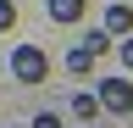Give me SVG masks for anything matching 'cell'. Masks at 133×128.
I'll return each instance as SVG.
<instances>
[{"label": "cell", "mask_w": 133, "mask_h": 128, "mask_svg": "<svg viewBox=\"0 0 133 128\" xmlns=\"http://www.w3.org/2000/svg\"><path fill=\"white\" fill-rule=\"evenodd\" d=\"M11 78H17V84H44V78H50V50L17 45V50H11Z\"/></svg>", "instance_id": "1"}, {"label": "cell", "mask_w": 133, "mask_h": 128, "mask_svg": "<svg viewBox=\"0 0 133 128\" xmlns=\"http://www.w3.org/2000/svg\"><path fill=\"white\" fill-rule=\"evenodd\" d=\"M94 95H100V111H116V117L133 111V84H128V78H105Z\"/></svg>", "instance_id": "2"}, {"label": "cell", "mask_w": 133, "mask_h": 128, "mask_svg": "<svg viewBox=\"0 0 133 128\" xmlns=\"http://www.w3.org/2000/svg\"><path fill=\"white\" fill-rule=\"evenodd\" d=\"M94 61H100V50H94L89 39H78L72 50H66V72H72V78H83V72H94Z\"/></svg>", "instance_id": "3"}, {"label": "cell", "mask_w": 133, "mask_h": 128, "mask_svg": "<svg viewBox=\"0 0 133 128\" xmlns=\"http://www.w3.org/2000/svg\"><path fill=\"white\" fill-rule=\"evenodd\" d=\"M105 34H111V39L133 34V6H105Z\"/></svg>", "instance_id": "4"}, {"label": "cell", "mask_w": 133, "mask_h": 128, "mask_svg": "<svg viewBox=\"0 0 133 128\" xmlns=\"http://www.w3.org/2000/svg\"><path fill=\"white\" fill-rule=\"evenodd\" d=\"M44 11H50L56 22H78V17H83V0H44Z\"/></svg>", "instance_id": "5"}, {"label": "cell", "mask_w": 133, "mask_h": 128, "mask_svg": "<svg viewBox=\"0 0 133 128\" xmlns=\"http://www.w3.org/2000/svg\"><path fill=\"white\" fill-rule=\"evenodd\" d=\"M72 117L78 123H94L100 117V95H72Z\"/></svg>", "instance_id": "6"}, {"label": "cell", "mask_w": 133, "mask_h": 128, "mask_svg": "<svg viewBox=\"0 0 133 128\" xmlns=\"http://www.w3.org/2000/svg\"><path fill=\"white\" fill-rule=\"evenodd\" d=\"M6 28H17V6H11V0H0V34H6Z\"/></svg>", "instance_id": "7"}, {"label": "cell", "mask_w": 133, "mask_h": 128, "mask_svg": "<svg viewBox=\"0 0 133 128\" xmlns=\"http://www.w3.org/2000/svg\"><path fill=\"white\" fill-rule=\"evenodd\" d=\"M33 128H61V117H56V111H39V117H33Z\"/></svg>", "instance_id": "8"}, {"label": "cell", "mask_w": 133, "mask_h": 128, "mask_svg": "<svg viewBox=\"0 0 133 128\" xmlns=\"http://www.w3.org/2000/svg\"><path fill=\"white\" fill-rule=\"evenodd\" d=\"M122 67L133 72V34H122Z\"/></svg>", "instance_id": "9"}]
</instances>
